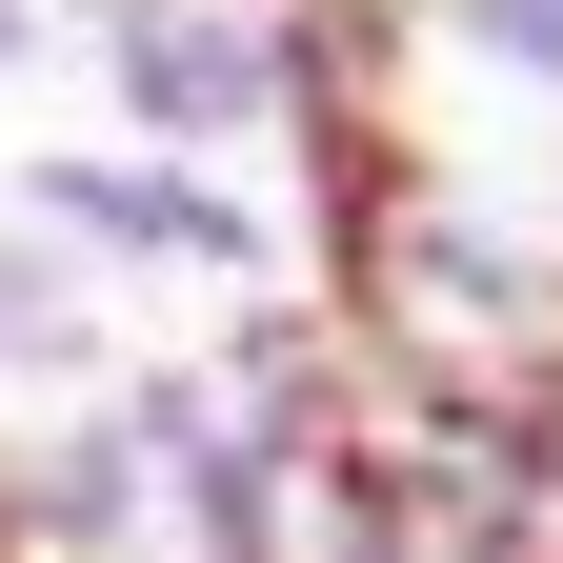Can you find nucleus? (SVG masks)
Instances as JSON below:
<instances>
[{"instance_id":"1","label":"nucleus","mask_w":563,"mask_h":563,"mask_svg":"<svg viewBox=\"0 0 563 563\" xmlns=\"http://www.w3.org/2000/svg\"><path fill=\"white\" fill-rule=\"evenodd\" d=\"M21 222L81 242L101 282H282V222L222 181V162H162V141H60V162H21Z\"/></svg>"},{"instance_id":"2","label":"nucleus","mask_w":563,"mask_h":563,"mask_svg":"<svg viewBox=\"0 0 563 563\" xmlns=\"http://www.w3.org/2000/svg\"><path fill=\"white\" fill-rule=\"evenodd\" d=\"M101 101L162 162H222V141H282V60L242 0H101Z\"/></svg>"},{"instance_id":"3","label":"nucleus","mask_w":563,"mask_h":563,"mask_svg":"<svg viewBox=\"0 0 563 563\" xmlns=\"http://www.w3.org/2000/svg\"><path fill=\"white\" fill-rule=\"evenodd\" d=\"M282 162H302V262H322L302 302L363 342V322H383V242H402V201L443 181V141H422V101H302Z\"/></svg>"},{"instance_id":"4","label":"nucleus","mask_w":563,"mask_h":563,"mask_svg":"<svg viewBox=\"0 0 563 563\" xmlns=\"http://www.w3.org/2000/svg\"><path fill=\"white\" fill-rule=\"evenodd\" d=\"M201 383H222V422H242L282 483H302L322 443H363V422H383V363H363V342L302 302V282H242V322L201 342Z\"/></svg>"},{"instance_id":"5","label":"nucleus","mask_w":563,"mask_h":563,"mask_svg":"<svg viewBox=\"0 0 563 563\" xmlns=\"http://www.w3.org/2000/svg\"><path fill=\"white\" fill-rule=\"evenodd\" d=\"M0 523H21V563H141L162 543V463L81 402V422H41V443H0Z\"/></svg>"},{"instance_id":"6","label":"nucleus","mask_w":563,"mask_h":563,"mask_svg":"<svg viewBox=\"0 0 563 563\" xmlns=\"http://www.w3.org/2000/svg\"><path fill=\"white\" fill-rule=\"evenodd\" d=\"M282 121L302 101H422V0H262Z\"/></svg>"},{"instance_id":"7","label":"nucleus","mask_w":563,"mask_h":563,"mask_svg":"<svg viewBox=\"0 0 563 563\" xmlns=\"http://www.w3.org/2000/svg\"><path fill=\"white\" fill-rule=\"evenodd\" d=\"M0 383H101V262L0 222Z\"/></svg>"},{"instance_id":"8","label":"nucleus","mask_w":563,"mask_h":563,"mask_svg":"<svg viewBox=\"0 0 563 563\" xmlns=\"http://www.w3.org/2000/svg\"><path fill=\"white\" fill-rule=\"evenodd\" d=\"M422 60H483V81L563 101V0H422Z\"/></svg>"},{"instance_id":"9","label":"nucleus","mask_w":563,"mask_h":563,"mask_svg":"<svg viewBox=\"0 0 563 563\" xmlns=\"http://www.w3.org/2000/svg\"><path fill=\"white\" fill-rule=\"evenodd\" d=\"M21 60H41V0H0V81H21Z\"/></svg>"},{"instance_id":"10","label":"nucleus","mask_w":563,"mask_h":563,"mask_svg":"<svg viewBox=\"0 0 563 563\" xmlns=\"http://www.w3.org/2000/svg\"><path fill=\"white\" fill-rule=\"evenodd\" d=\"M41 21H101V0H41Z\"/></svg>"},{"instance_id":"11","label":"nucleus","mask_w":563,"mask_h":563,"mask_svg":"<svg viewBox=\"0 0 563 563\" xmlns=\"http://www.w3.org/2000/svg\"><path fill=\"white\" fill-rule=\"evenodd\" d=\"M242 21H262V0H242Z\"/></svg>"}]
</instances>
